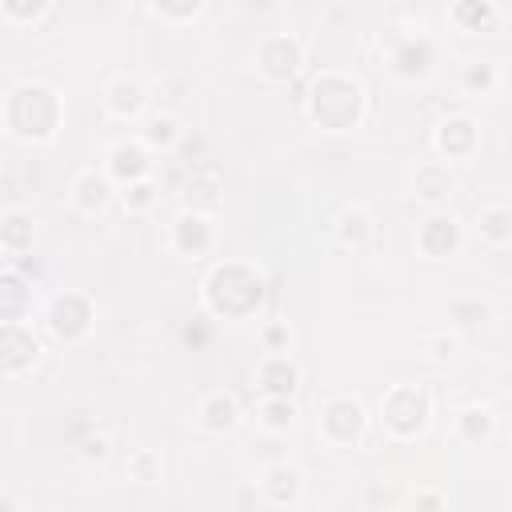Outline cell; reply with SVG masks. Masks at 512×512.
Listing matches in <instances>:
<instances>
[{
    "label": "cell",
    "instance_id": "603a6c76",
    "mask_svg": "<svg viewBox=\"0 0 512 512\" xmlns=\"http://www.w3.org/2000/svg\"><path fill=\"white\" fill-rule=\"evenodd\" d=\"M500 64L496 60H468L464 68H460V88L468 92V96H492L496 88H500Z\"/></svg>",
    "mask_w": 512,
    "mask_h": 512
},
{
    "label": "cell",
    "instance_id": "cb8c5ba5",
    "mask_svg": "<svg viewBox=\"0 0 512 512\" xmlns=\"http://www.w3.org/2000/svg\"><path fill=\"white\" fill-rule=\"evenodd\" d=\"M32 236H36V220L28 212L12 208V212L0 216V248L4 252H24L32 244Z\"/></svg>",
    "mask_w": 512,
    "mask_h": 512
},
{
    "label": "cell",
    "instance_id": "e575fe53",
    "mask_svg": "<svg viewBox=\"0 0 512 512\" xmlns=\"http://www.w3.org/2000/svg\"><path fill=\"white\" fill-rule=\"evenodd\" d=\"M84 456H88V460H104V456H108V436H92V440H84Z\"/></svg>",
    "mask_w": 512,
    "mask_h": 512
},
{
    "label": "cell",
    "instance_id": "5bb4252c",
    "mask_svg": "<svg viewBox=\"0 0 512 512\" xmlns=\"http://www.w3.org/2000/svg\"><path fill=\"white\" fill-rule=\"evenodd\" d=\"M108 180H120V184H136V180H148L152 172V160H148V148L140 140H120L108 148V164H104Z\"/></svg>",
    "mask_w": 512,
    "mask_h": 512
},
{
    "label": "cell",
    "instance_id": "3957f363",
    "mask_svg": "<svg viewBox=\"0 0 512 512\" xmlns=\"http://www.w3.org/2000/svg\"><path fill=\"white\" fill-rule=\"evenodd\" d=\"M432 420V396L416 384H396L380 396V424L396 440H416Z\"/></svg>",
    "mask_w": 512,
    "mask_h": 512
},
{
    "label": "cell",
    "instance_id": "2e32d148",
    "mask_svg": "<svg viewBox=\"0 0 512 512\" xmlns=\"http://www.w3.org/2000/svg\"><path fill=\"white\" fill-rule=\"evenodd\" d=\"M112 196H116V188H112V180H108L104 168H84V172L72 180V204H76L84 216L104 212V208L112 204Z\"/></svg>",
    "mask_w": 512,
    "mask_h": 512
},
{
    "label": "cell",
    "instance_id": "7a4b0ae2",
    "mask_svg": "<svg viewBox=\"0 0 512 512\" xmlns=\"http://www.w3.org/2000/svg\"><path fill=\"white\" fill-rule=\"evenodd\" d=\"M4 124L16 140H52L60 124V96L36 80L16 84L4 96Z\"/></svg>",
    "mask_w": 512,
    "mask_h": 512
},
{
    "label": "cell",
    "instance_id": "f546056e",
    "mask_svg": "<svg viewBox=\"0 0 512 512\" xmlns=\"http://www.w3.org/2000/svg\"><path fill=\"white\" fill-rule=\"evenodd\" d=\"M156 20H172V24H192V20H200L204 16V4L200 0H192V4H152L148 8Z\"/></svg>",
    "mask_w": 512,
    "mask_h": 512
},
{
    "label": "cell",
    "instance_id": "277c9868",
    "mask_svg": "<svg viewBox=\"0 0 512 512\" xmlns=\"http://www.w3.org/2000/svg\"><path fill=\"white\" fill-rule=\"evenodd\" d=\"M316 412H320V416H316V428H320V436H324L332 448H352V444H360V436H364V428H368V412H364V404H360L356 396H328V400H320Z\"/></svg>",
    "mask_w": 512,
    "mask_h": 512
},
{
    "label": "cell",
    "instance_id": "30bf717a",
    "mask_svg": "<svg viewBox=\"0 0 512 512\" xmlns=\"http://www.w3.org/2000/svg\"><path fill=\"white\" fill-rule=\"evenodd\" d=\"M460 244H464V228H460V220L448 216V212H432V216L420 224V232H416V248H420L428 260H448V256L460 252Z\"/></svg>",
    "mask_w": 512,
    "mask_h": 512
},
{
    "label": "cell",
    "instance_id": "d6986e66",
    "mask_svg": "<svg viewBox=\"0 0 512 512\" xmlns=\"http://www.w3.org/2000/svg\"><path fill=\"white\" fill-rule=\"evenodd\" d=\"M476 232L488 248H508L512 240V208L504 200H488L480 204V216H476Z\"/></svg>",
    "mask_w": 512,
    "mask_h": 512
},
{
    "label": "cell",
    "instance_id": "5b68a950",
    "mask_svg": "<svg viewBox=\"0 0 512 512\" xmlns=\"http://www.w3.org/2000/svg\"><path fill=\"white\" fill-rule=\"evenodd\" d=\"M300 64H304V40L292 32H268L252 48V68L272 84L292 80L300 72Z\"/></svg>",
    "mask_w": 512,
    "mask_h": 512
},
{
    "label": "cell",
    "instance_id": "1f68e13d",
    "mask_svg": "<svg viewBox=\"0 0 512 512\" xmlns=\"http://www.w3.org/2000/svg\"><path fill=\"white\" fill-rule=\"evenodd\" d=\"M424 352H428V360L444 364V360L456 356V336H448V332H440V336H424Z\"/></svg>",
    "mask_w": 512,
    "mask_h": 512
},
{
    "label": "cell",
    "instance_id": "8992f818",
    "mask_svg": "<svg viewBox=\"0 0 512 512\" xmlns=\"http://www.w3.org/2000/svg\"><path fill=\"white\" fill-rule=\"evenodd\" d=\"M92 320H96V308H92V300L80 296V292H60V296H52V304H48V332H52L56 340H64V344L84 340V336L92 332Z\"/></svg>",
    "mask_w": 512,
    "mask_h": 512
},
{
    "label": "cell",
    "instance_id": "ffe728a7",
    "mask_svg": "<svg viewBox=\"0 0 512 512\" xmlns=\"http://www.w3.org/2000/svg\"><path fill=\"white\" fill-rule=\"evenodd\" d=\"M448 20L460 28V32H488L492 24H500V4L492 0H460L448 8Z\"/></svg>",
    "mask_w": 512,
    "mask_h": 512
},
{
    "label": "cell",
    "instance_id": "e0dca14e",
    "mask_svg": "<svg viewBox=\"0 0 512 512\" xmlns=\"http://www.w3.org/2000/svg\"><path fill=\"white\" fill-rule=\"evenodd\" d=\"M196 424H200L204 432H232V428L240 424V404H236V396L224 392V388L208 392V396L196 404Z\"/></svg>",
    "mask_w": 512,
    "mask_h": 512
},
{
    "label": "cell",
    "instance_id": "836d02e7",
    "mask_svg": "<svg viewBox=\"0 0 512 512\" xmlns=\"http://www.w3.org/2000/svg\"><path fill=\"white\" fill-rule=\"evenodd\" d=\"M288 340H292V336H288L284 324H268V328H264V348H268V352H288Z\"/></svg>",
    "mask_w": 512,
    "mask_h": 512
},
{
    "label": "cell",
    "instance_id": "ba28073f",
    "mask_svg": "<svg viewBox=\"0 0 512 512\" xmlns=\"http://www.w3.org/2000/svg\"><path fill=\"white\" fill-rule=\"evenodd\" d=\"M40 360V340L28 324H0V376H24Z\"/></svg>",
    "mask_w": 512,
    "mask_h": 512
},
{
    "label": "cell",
    "instance_id": "83f0119b",
    "mask_svg": "<svg viewBox=\"0 0 512 512\" xmlns=\"http://www.w3.org/2000/svg\"><path fill=\"white\" fill-rule=\"evenodd\" d=\"M176 140H180V120H176V116H168V112L148 116L144 136H140V144H144V148H172Z\"/></svg>",
    "mask_w": 512,
    "mask_h": 512
},
{
    "label": "cell",
    "instance_id": "44dd1931",
    "mask_svg": "<svg viewBox=\"0 0 512 512\" xmlns=\"http://www.w3.org/2000/svg\"><path fill=\"white\" fill-rule=\"evenodd\" d=\"M28 284L16 272H0V324H24L28 316Z\"/></svg>",
    "mask_w": 512,
    "mask_h": 512
},
{
    "label": "cell",
    "instance_id": "9a60e30c",
    "mask_svg": "<svg viewBox=\"0 0 512 512\" xmlns=\"http://www.w3.org/2000/svg\"><path fill=\"white\" fill-rule=\"evenodd\" d=\"M256 384H260L264 396H284V400H292V392L300 388V368H296V360H292L288 352H268V356L260 360V368H256Z\"/></svg>",
    "mask_w": 512,
    "mask_h": 512
},
{
    "label": "cell",
    "instance_id": "6da1fadb",
    "mask_svg": "<svg viewBox=\"0 0 512 512\" xmlns=\"http://www.w3.org/2000/svg\"><path fill=\"white\" fill-rule=\"evenodd\" d=\"M304 108L324 132H348L364 120V88L344 72H320L304 96Z\"/></svg>",
    "mask_w": 512,
    "mask_h": 512
},
{
    "label": "cell",
    "instance_id": "52a82bcc",
    "mask_svg": "<svg viewBox=\"0 0 512 512\" xmlns=\"http://www.w3.org/2000/svg\"><path fill=\"white\" fill-rule=\"evenodd\" d=\"M168 244H172V252H180V256H208L212 248H216V224H212V216L208 212H180L176 220H172V232H168Z\"/></svg>",
    "mask_w": 512,
    "mask_h": 512
},
{
    "label": "cell",
    "instance_id": "484cf974",
    "mask_svg": "<svg viewBox=\"0 0 512 512\" xmlns=\"http://www.w3.org/2000/svg\"><path fill=\"white\" fill-rule=\"evenodd\" d=\"M256 420H260L264 432H276L280 436V432H288L296 424V404L284 400V396H264L260 408H256Z\"/></svg>",
    "mask_w": 512,
    "mask_h": 512
},
{
    "label": "cell",
    "instance_id": "8fae6325",
    "mask_svg": "<svg viewBox=\"0 0 512 512\" xmlns=\"http://www.w3.org/2000/svg\"><path fill=\"white\" fill-rule=\"evenodd\" d=\"M452 192H456V176H452V168H448L444 160H424V164L416 168V176H412V196H416L420 204H428L432 212H440V208L452 200Z\"/></svg>",
    "mask_w": 512,
    "mask_h": 512
},
{
    "label": "cell",
    "instance_id": "ac0fdd59",
    "mask_svg": "<svg viewBox=\"0 0 512 512\" xmlns=\"http://www.w3.org/2000/svg\"><path fill=\"white\" fill-rule=\"evenodd\" d=\"M260 492H264L268 504L288 508V504L300 500V492H304V476H300L296 468H288V464H272V468L260 476Z\"/></svg>",
    "mask_w": 512,
    "mask_h": 512
},
{
    "label": "cell",
    "instance_id": "7402d4cb",
    "mask_svg": "<svg viewBox=\"0 0 512 512\" xmlns=\"http://www.w3.org/2000/svg\"><path fill=\"white\" fill-rule=\"evenodd\" d=\"M336 236H340V244H344V248H368V244H372V236H376L372 212H368V208H360V204L344 208V212H340V220H336Z\"/></svg>",
    "mask_w": 512,
    "mask_h": 512
},
{
    "label": "cell",
    "instance_id": "d590c367",
    "mask_svg": "<svg viewBox=\"0 0 512 512\" xmlns=\"http://www.w3.org/2000/svg\"><path fill=\"white\" fill-rule=\"evenodd\" d=\"M0 512H16V508H12V500H8V496H0Z\"/></svg>",
    "mask_w": 512,
    "mask_h": 512
},
{
    "label": "cell",
    "instance_id": "7c38bea8",
    "mask_svg": "<svg viewBox=\"0 0 512 512\" xmlns=\"http://www.w3.org/2000/svg\"><path fill=\"white\" fill-rule=\"evenodd\" d=\"M432 64H436V48L428 36H404L388 56V68L400 80H424L432 72Z\"/></svg>",
    "mask_w": 512,
    "mask_h": 512
},
{
    "label": "cell",
    "instance_id": "4316f807",
    "mask_svg": "<svg viewBox=\"0 0 512 512\" xmlns=\"http://www.w3.org/2000/svg\"><path fill=\"white\" fill-rule=\"evenodd\" d=\"M124 472H128V480H136V484H160V480H164V460H160L156 448H136V452H128Z\"/></svg>",
    "mask_w": 512,
    "mask_h": 512
},
{
    "label": "cell",
    "instance_id": "4fadbf2b",
    "mask_svg": "<svg viewBox=\"0 0 512 512\" xmlns=\"http://www.w3.org/2000/svg\"><path fill=\"white\" fill-rule=\"evenodd\" d=\"M144 104H148V88H144L136 76L120 72V76H112V80L104 84V108H108V116H116V120H136V116L144 112Z\"/></svg>",
    "mask_w": 512,
    "mask_h": 512
},
{
    "label": "cell",
    "instance_id": "d4e9b609",
    "mask_svg": "<svg viewBox=\"0 0 512 512\" xmlns=\"http://www.w3.org/2000/svg\"><path fill=\"white\" fill-rule=\"evenodd\" d=\"M492 432H496V416H492V408L472 404V408H464V412L456 416V436L468 440V444H484V440H492Z\"/></svg>",
    "mask_w": 512,
    "mask_h": 512
},
{
    "label": "cell",
    "instance_id": "4dcf8cb0",
    "mask_svg": "<svg viewBox=\"0 0 512 512\" xmlns=\"http://www.w3.org/2000/svg\"><path fill=\"white\" fill-rule=\"evenodd\" d=\"M120 200H124V208H128V212H148V208L156 204V184H152V180H136V184H124Z\"/></svg>",
    "mask_w": 512,
    "mask_h": 512
},
{
    "label": "cell",
    "instance_id": "9c48e42d",
    "mask_svg": "<svg viewBox=\"0 0 512 512\" xmlns=\"http://www.w3.org/2000/svg\"><path fill=\"white\" fill-rule=\"evenodd\" d=\"M432 144H436V152H440L444 164L448 160H468L476 152V144H480V124L472 116H464V112L444 116L436 124V132H432Z\"/></svg>",
    "mask_w": 512,
    "mask_h": 512
},
{
    "label": "cell",
    "instance_id": "f1b7e54d",
    "mask_svg": "<svg viewBox=\"0 0 512 512\" xmlns=\"http://www.w3.org/2000/svg\"><path fill=\"white\" fill-rule=\"evenodd\" d=\"M0 16L12 20V24H36V20L52 16V4H20V0H4V4H0Z\"/></svg>",
    "mask_w": 512,
    "mask_h": 512
},
{
    "label": "cell",
    "instance_id": "d6a6232c",
    "mask_svg": "<svg viewBox=\"0 0 512 512\" xmlns=\"http://www.w3.org/2000/svg\"><path fill=\"white\" fill-rule=\"evenodd\" d=\"M412 512H444V496L436 488H420L412 496Z\"/></svg>",
    "mask_w": 512,
    "mask_h": 512
}]
</instances>
